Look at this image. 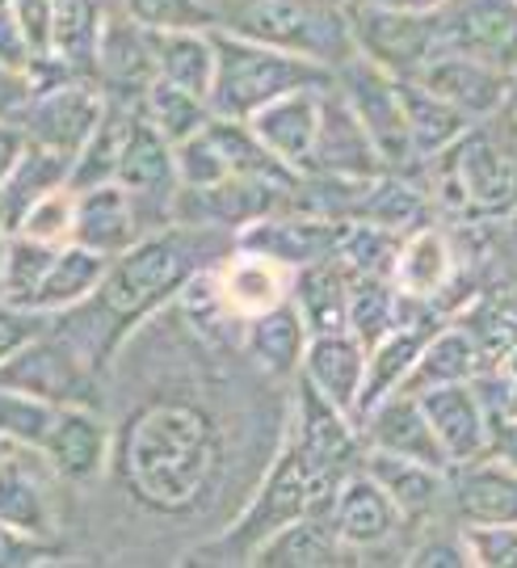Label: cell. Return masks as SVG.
<instances>
[{"label": "cell", "mask_w": 517, "mask_h": 568, "mask_svg": "<svg viewBox=\"0 0 517 568\" xmlns=\"http://www.w3.org/2000/svg\"><path fill=\"white\" fill-rule=\"evenodd\" d=\"M122 480L140 506L190 514L220 480L223 438L215 417L194 400L143 405L122 429Z\"/></svg>", "instance_id": "6da1fadb"}, {"label": "cell", "mask_w": 517, "mask_h": 568, "mask_svg": "<svg viewBox=\"0 0 517 568\" xmlns=\"http://www.w3.org/2000/svg\"><path fill=\"white\" fill-rule=\"evenodd\" d=\"M194 274H199V244L190 241V232L164 227L110 257V270L89 304L105 321L110 342H119V333H126L148 312H156L164 300L181 295V286Z\"/></svg>", "instance_id": "7a4b0ae2"}, {"label": "cell", "mask_w": 517, "mask_h": 568, "mask_svg": "<svg viewBox=\"0 0 517 568\" xmlns=\"http://www.w3.org/2000/svg\"><path fill=\"white\" fill-rule=\"evenodd\" d=\"M215 89H211V110L220 119L249 122L257 110L278 102L298 89H333V72L312 55H298L286 47L244 39L215 26Z\"/></svg>", "instance_id": "3957f363"}, {"label": "cell", "mask_w": 517, "mask_h": 568, "mask_svg": "<svg viewBox=\"0 0 517 568\" xmlns=\"http://www.w3.org/2000/svg\"><path fill=\"white\" fill-rule=\"evenodd\" d=\"M345 476H349V471L324 467L316 455H307V450L291 438L286 450L274 459V467L265 471L253 506L240 514L236 527L227 530L211 551L223 556V565H232V560L249 565V556H253L274 530L291 527L298 518H312V514H328V509H333V493H337V485Z\"/></svg>", "instance_id": "277c9868"}, {"label": "cell", "mask_w": 517, "mask_h": 568, "mask_svg": "<svg viewBox=\"0 0 517 568\" xmlns=\"http://www.w3.org/2000/svg\"><path fill=\"white\" fill-rule=\"evenodd\" d=\"M434 161L442 203L458 215H509L517 206V152L497 131L472 122Z\"/></svg>", "instance_id": "5b68a950"}, {"label": "cell", "mask_w": 517, "mask_h": 568, "mask_svg": "<svg viewBox=\"0 0 517 568\" xmlns=\"http://www.w3.org/2000/svg\"><path fill=\"white\" fill-rule=\"evenodd\" d=\"M220 21L232 34L286 47L320 63L354 55L349 26L324 0H236Z\"/></svg>", "instance_id": "8992f818"}, {"label": "cell", "mask_w": 517, "mask_h": 568, "mask_svg": "<svg viewBox=\"0 0 517 568\" xmlns=\"http://www.w3.org/2000/svg\"><path fill=\"white\" fill-rule=\"evenodd\" d=\"M345 26L354 55L392 72L399 81H417L420 68L438 55V21L434 13H399L375 0H349Z\"/></svg>", "instance_id": "52a82bcc"}, {"label": "cell", "mask_w": 517, "mask_h": 568, "mask_svg": "<svg viewBox=\"0 0 517 568\" xmlns=\"http://www.w3.org/2000/svg\"><path fill=\"white\" fill-rule=\"evenodd\" d=\"M101 110H105V93L98 89V81L72 77V81L55 84V89L30 93V102L21 105L18 114V126L30 143L63 152V156L77 161V152L98 126Z\"/></svg>", "instance_id": "ba28073f"}, {"label": "cell", "mask_w": 517, "mask_h": 568, "mask_svg": "<svg viewBox=\"0 0 517 568\" xmlns=\"http://www.w3.org/2000/svg\"><path fill=\"white\" fill-rule=\"evenodd\" d=\"M345 102L358 114L366 126V135L375 140L378 156L387 169H404L408 161H417L413 152V131H408V114H404V98H399V81L392 72L375 68L362 55H349L345 68Z\"/></svg>", "instance_id": "9c48e42d"}, {"label": "cell", "mask_w": 517, "mask_h": 568, "mask_svg": "<svg viewBox=\"0 0 517 568\" xmlns=\"http://www.w3.org/2000/svg\"><path fill=\"white\" fill-rule=\"evenodd\" d=\"M438 51H463L500 72H517V0H446L438 13Z\"/></svg>", "instance_id": "30bf717a"}, {"label": "cell", "mask_w": 517, "mask_h": 568, "mask_svg": "<svg viewBox=\"0 0 517 568\" xmlns=\"http://www.w3.org/2000/svg\"><path fill=\"white\" fill-rule=\"evenodd\" d=\"M0 387H18L51 405H89V375L80 366V354L47 342L42 333L0 363Z\"/></svg>", "instance_id": "8fae6325"}, {"label": "cell", "mask_w": 517, "mask_h": 568, "mask_svg": "<svg viewBox=\"0 0 517 568\" xmlns=\"http://www.w3.org/2000/svg\"><path fill=\"white\" fill-rule=\"evenodd\" d=\"M324 98H328V89H298L249 119V131L257 135L261 148L298 178L312 173V152H316L320 122H324Z\"/></svg>", "instance_id": "7c38bea8"}, {"label": "cell", "mask_w": 517, "mask_h": 568, "mask_svg": "<svg viewBox=\"0 0 517 568\" xmlns=\"http://www.w3.org/2000/svg\"><path fill=\"white\" fill-rule=\"evenodd\" d=\"M114 182L140 203L143 215H164V211L178 206V194H181L178 148L164 140L143 114L131 126V140H126V152H122Z\"/></svg>", "instance_id": "4fadbf2b"}, {"label": "cell", "mask_w": 517, "mask_h": 568, "mask_svg": "<svg viewBox=\"0 0 517 568\" xmlns=\"http://www.w3.org/2000/svg\"><path fill=\"white\" fill-rule=\"evenodd\" d=\"M420 408L429 417V426L438 434L442 450L450 467L472 464V459H484L488 455V443H493V417H488V405L476 392V384H442V387H425L417 392Z\"/></svg>", "instance_id": "5bb4252c"}, {"label": "cell", "mask_w": 517, "mask_h": 568, "mask_svg": "<svg viewBox=\"0 0 517 568\" xmlns=\"http://www.w3.org/2000/svg\"><path fill=\"white\" fill-rule=\"evenodd\" d=\"M358 426L371 450H387V455H404V459H420V464L450 471V459L420 408L417 392H392L387 400L362 413Z\"/></svg>", "instance_id": "9a60e30c"}, {"label": "cell", "mask_w": 517, "mask_h": 568, "mask_svg": "<svg viewBox=\"0 0 517 568\" xmlns=\"http://www.w3.org/2000/svg\"><path fill=\"white\" fill-rule=\"evenodd\" d=\"M55 467L34 447H13L0 459V523L30 539H47L55 527V501L47 476Z\"/></svg>", "instance_id": "2e32d148"}, {"label": "cell", "mask_w": 517, "mask_h": 568, "mask_svg": "<svg viewBox=\"0 0 517 568\" xmlns=\"http://www.w3.org/2000/svg\"><path fill=\"white\" fill-rule=\"evenodd\" d=\"M417 81L429 84L450 105H458L472 122L497 119L505 110V98H509V72H500L484 60H472L463 51H438L420 68Z\"/></svg>", "instance_id": "e0dca14e"}, {"label": "cell", "mask_w": 517, "mask_h": 568, "mask_svg": "<svg viewBox=\"0 0 517 568\" xmlns=\"http://www.w3.org/2000/svg\"><path fill=\"white\" fill-rule=\"evenodd\" d=\"M333 89L324 98V122H320L316 152H312V173H320V178H354V182L383 178L387 164L378 156L375 140L366 135L358 114L349 110L345 93H333Z\"/></svg>", "instance_id": "ac0fdd59"}, {"label": "cell", "mask_w": 517, "mask_h": 568, "mask_svg": "<svg viewBox=\"0 0 517 568\" xmlns=\"http://www.w3.org/2000/svg\"><path fill=\"white\" fill-rule=\"evenodd\" d=\"M337 236L341 220H320V215L295 211V215H265L257 224H249L240 244L286 270H303V265L328 262L337 253Z\"/></svg>", "instance_id": "d6986e66"}, {"label": "cell", "mask_w": 517, "mask_h": 568, "mask_svg": "<svg viewBox=\"0 0 517 568\" xmlns=\"http://www.w3.org/2000/svg\"><path fill=\"white\" fill-rule=\"evenodd\" d=\"M298 375H303V384L316 387L328 405L349 413L358 422V396H362V379H366V345L349 328H341V333H316L307 342Z\"/></svg>", "instance_id": "ffe728a7"}, {"label": "cell", "mask_w": 517, "mask_h": 568, "mask_svg": "<svg viewBox=\"0 0 517 568\" xmlns=\"http://www.w3.org/2000/svg\"><path fill=\"white\" fill-rule=\"evenodd\" d=\"M328 523L341 535V544L349 551H366L387 544L396 527L404 523L399 509L392 506V497L378 488V480L371 471H349L333 493V509H328Z\"/></svg>", "instance_id": "44dd1931"}, {"label": "cell", "mask_w": 517, "mask_h": 568, "mask_svg": "<svg viewBox=\"0 0 517 568\" xmlns=\"http://www.w3.org/2000/svg\"><path fill=\"white\" fill-rule=\"evenodd\" d=\"M140 203L122 190L119 182H101L89 190H77V227H72V241L84 248H98L105 257H119L122 248L148 236L143 232Z\"/></svg>", "instance_id": "7402d4cb"}, {"label": "cell", "mask_w": 517, "mask_h": 568, "mask_svg": "<svg viewBox=\"0 0 517 568\" xmlns=\"http://www.w3.org/2000/svg\"><path fill=\"white\" fill-rule=\"evenodd\" d=\"M93 72L105 81V89H114V98H135L140 102L143 93H148V84L156 81L152 34L114 9L105 18V30H101L98 68Z\"/></svg>", "instance_id": "603a6c76"}, {"label": "cell", "mask_w": 517, "mask_h": 568, "mask_svg": "<svg viewBox=\"0 0 517 568\" xmlns=\"http://www.w3.org/2000/svg\"><path fill=\"white\" fill-rule=\"evenodd\" d=\"M42 455L63 480H98L110 459V429L89 405H63Z\"/></svg>", "instance_id": "cb8c5ba5"}, {"label": "cell", "mask_w": 517, "mask_h": 568, "mask_svg": "<svg viewBox=\"0 0 517 568\" xmlns=\"http://www.w3.org/2000/svg\"><path fill=\"white\" fill-rule=\"evenodd\" d=\"M450 497H455L463 527L517 523V467L500 464L497 455L450 467Z\"/></svg>", "instance_id": "d4e9b609"}, {"label": "cell", "mask_w": 517, "mask_h": 568, "mask_svg": "<svg viewBox=\"0 0 517 568\" xmlns=\"http://www.w3.org/2000/svg\"><path fill=\"white\" fill-rule=\"evenodd\" d=\"M488 366H493V358L467 333V325H438L425 337L417 366H413L408 384L399 387V392H425V387L442 384H476Z\"/></svg>", "instance_id": "484cf974"}, {"label": "cell", "mask_w": 517, "mask_h": 568, "mask_svg": "<svg viewBox=\"0 0 517 568\" xmlns=\"http://www.w3.org/2000/svg\"><path fill=\"white\" fill-rule=\"evenodd\" d=\"M215 283H220V295H223V304H227V312H232L236 321H249V316L270 312V307H278L291 300L295 270H286V265L270 262V257H261L253 248H244V253H236V257L215 274Z\"/></svg>", "instance_id": "4316f807"}, {"label": "cell", "mask_w": 517, "mask_h": 568, "mask_svg": "<svg viewBox=\"0 0 517 568\" xmlns=\"http://www.w3.org/2000/svg\"><path fill=\"white\" fill-rule=\"evenodd\" d=\"M349 560H354V551L341 544V535L333 530L328 514H312V518H298L291 527L274 530L249 556V565L261 568H328L349 565Z\"/></svg>", "instance_id": "83f0119b"}, {"label": "cell", "mask_w": 517, "mask_h": 568, "mask_svg": "<svg viewBox=\"0 0 517 568\" xmlns=\"http://www.w3.org/2000/svg\"><path fill=\"white\" fill-rule=\"evenodd\" d=\"M362 471L375 476L378 488L399 509V518H429L434 506L450 493V471L420 464V459H404V455H387V450H371L362 459Z\"/></svg>", "instance_id": "f1b7e54d"}, {"label": "cell", "mask_w": 517, "mask_h": 568, "mask_svg": "<svg viewBox=\"0 0 517 568\" xmlns=\"http://www.w3.org/2000/svg\"><path fill=\"white\" fill-rule=\"evenodd\" d=\"M135 119H140V102L135 98H110L105 93V110H101L98 126H93V135L84 140V148H80L77 161H72V182H68L72 190L114 182Z\"/></svg>", "instance_id": "f546056e"}, {"label": "cell", "mask_w": 517, "mask_h": 568, "mask_svg": "<svg viewBox=\"0 0 517 568\" xmlns=\"http://www.w3.org/2000/svg\"><path fill=\"white\" fill-rule=\"evenodd\" d=\"M68 182H72V156L26 140L18 169H13V178L4 182V194H0V224H4V232L13 236L21 227V220L30 215V206Z\"/></svg>", "instance_id": "4dcf8cb0"}, {"label": "cell", "mask_w": 517, "mask_h": 568, "mask_svg": "<svg viewBox=\"0 0 517 568\" xmlns=\"http://www.w3.org/2000/svg\"><path fill=\"white\" fill-rule=\"evenodd\" d=\"M349 270L328 257V262L303 265L295 270V283H291V304L298 307L307 333H341L345 328V312H349Z\"/></svg>", "instance_id": "1f68e13d"}, {"label": "cell", "mask_w": 517, "mask_h": 568, "mask_svg": "<svg viewBox=\"0 0 517 568\" xmlns=\"http://www.w3.org/2000/svg\"><path fill=\"white\" fill-rule=\"evenodd\" d=\"M244 342H249V354L257 358V366H265L270 375H295L303 366L312 333L303 325L298 307L286 300V304L270 307V312L249 316L244 321Z\"/></svg>", "instance_id": "d6a6232c"}, {"label": "cell", "mask_w": 517, "mask_h": 568, "mask_svg": "<svg viewBox=\"0 0 517 568\" xmlns=\"http://www.w3.org/2000/svg\"><path fill=\"white\" fill-rule=\"evenodd\" d=\"M105 270H110V257L98 253V248H84V244H77V241L60 244L55 265L47 270V283H42L39 300H34V312L51 316V312L84 307L98 295Z\"/></svg>", "instance_id": "836d02e7"}, {"label": "cell", "mask_w": 517, "mask_h": 568, "mask_svg": "<svg viewBox=\"0 0 517 568\" xmlns=\"http://www.w3.org/2000/svg\"><path fill=\"white\" fill-rule=\"evenodd\" d=\"M438 328V325H434ZM429 325H396L383 342H375L366 349V379H362V396H358V417L366 408H375L378 400H387L392 392L408 384L413 366L420 358V345L434 333Z\"/></svg>", "instance_id": "e575fe53"}, {"label": "cell", "mask_w": 517, "mask_h": 568, "mask_svg": "<svg viewBox=\"0 0 517 568\" xmlns=\"http://www.w3.org/2000/svg\"><path fill=\"white\" fill-rule=\"evenodd\" d=\"M392 278L404 295H417V300H434L442 295L450 278H455V248L442 236L438 227H417L399 241L396 265H392Z\"/></svg>", "instance_id": "d590c367"}, {"label": "cell", "mask_w": 517, "mask_h": 568, "mask_svg": "<svg viewBox=\"0 0 517 568\" xmlns=\"http://www.w3.org/2000/svg\"><path fill=\"white\" fill-rule=\"evenodd\" d=\"M152 51H156V81L190 89V93L211 102V89H215V39H211V30L152 34Z\"/></svg>", "instance_id": "8d00e7d4"}, {"label": "cell", "mask_w": 517, "mask_h": 568, "mask_svg": "<svg viewBox=\"0 0 517 568\" xmlns=\"http://www.w3.org/2000/svg\"><path fill=\"white\" fill-rule=\"evenodd\" d=\"M399 98H404V114H408V131H413V152L425 156V161H434L438 152H446L472 126V119L458 105L446 102V98H438L429 84L399 81Z\"/></svg>", "instance_id": "74e56055"}, {"label": "cell", "mask_w": 517, "mask_h": 568, "mask_svg": "<svg viewBox=\"0 0 517 568\" xmlns=\"http://www.w3.org/2000/svg\"><path fill=\"white\" fill-rule=\"evenodd\" d=\"M51 51L80 77H93L98 68L101 30H105V4L101 0H51Z\"/></svg>", "instance_id": "f35d334b"}, {"label": "cell", "mask_w": 517, "mask_h": 568, "mask_svg": "<svg viewBox=\"0 0 517 568\" xmlns=\"http://www.w3.org/2000/svg\"><path fill=\"white\" fill-rule=\"evenodd\" d=\"M399 321V286L392 274H354L349 278V312L345 328L358 337L366 349L383 342Z\"/></svg>", "instance_id": "ab89813d"}, {"label": "cell", "mask_w": 517, "mask_h": 568, "mask_svg": "<svg viewBox=\"0 0 517 568\" xmlns=\"http://www.w3.org/2000/svg\"><path fill=\"white\" fill-rule=\"evenodd\" d=\"M55 253H60V244L26 236V232H13V236H9V253H4L0 304L34 312V300H39L42 283H47V270L55 265Z\"/></svg>", "instance_id": "60d3db41"}, {"label": "cell", "mask_w": 517, "mask_h": 568, "mask_svg": "<svg viewBox=\"0 0 517 568\" xmlns=\"http://www.w3.org/2000/svg\"><path fill=\"white\" fill-rule=\"evenodd\" d=\"M140 114L152 122L173 148L185 143L190 135H199L202 126L215 119V110H211L206 98L190 93V89H178V84H169V81L148 84V93L140 98Z\"/></svg>", "instance_id": "b9f144b4"}, {"label": "cell", "mask_w": 517, "mask_h": 568, "mask_svg": "<svg viewBox=\"0 0 517 568\" xmlns=\"http://www.w3.org/2000/svg\"><path fill=\"white\" fill-rule=\"evenodd\" d=\"M60 408L63 405L39 400V396L18 392V387H0V438L13 443V447L42 450L47 438H51V429H55Z\"/></svg>", "instance_id": "7bdbcfd3"}, {"label": "cell", "mask_w": 517, "mask_h": 568, "mask_svg": "<svg viewBox=\"0 0 517 568\" xmlns=\"http://www.w3.org/2000/svg\"><path fill=\"white\" fill-rule=\"evenodd\" d=\"M114 9L143 26L148 34L169 30H215L220 9L211 0H114Z\"/></svg>", "instance_id": "ee69618b"}, {"label": "cell", "mask_w": 517, "mask_h": 568, "mask_svg": "<svg viewBox=\"0 0 517 568\" xmlns=\"http://www.w3.org/2000/svg\"><path fill=\"white\" fill-rule=\"evenodd\" d=\"M72 227H77V190L60 185V190H51L47 199H39V203L30 206V215L21 220L18 232L51 244H68L72 241Z\"/></svg>", "instance_id": "f6af8a7d"}, {"label": "cell", "mask_w": 517, "mask_h": 568, "mask_svg": "<svg viewBox=\"0 0 517 568\" xmlns=\"http://www.w3.org/2000/svg\"><path fill=\"white\" fill-rule=\"evenodd\" d=\"M458 535L476 568H517V523H472Z\"/></svg>", "instance_id": "bcb514c9"}, {"label": "cell", "mask_w": 517, "mask_h": 568, "mask_svg": "<svg viewBox=\"0 0 517 568\" xmlns=\"http://www.w3.org/2000/svg\"><path fill=\"white\" fill-rule=\"evenodd\" d=\"M13 4V13H18L21 30H26V39H30V51H34V60L39 55H55L51 51V0H9Z\"/></svg>", "instance_id": "7dc6e473"}, {"label": "cell", "mask_w": 517, "mask_h": 568, "mask_svg": "<svg viewBox=\"0 0 517 568\" xmlns=\"http://www.w3.org/2000/svg\"><path fill=\"white\" fill-rule=\"evenodd\" d=\"M0 63H9V68H18V72H26V68L34 63L30 39H26V30H21V21L9 0H0Z\"/></svg>", "instance_id": "c3c4849f"}, {"label": "cell", "mask_w": 517, "mask_h": 568, "mask_svg": "<svg viewBox=\"0 0 517 568\" xmlns=\"http://www.w3.org/2000/svg\"><path fill=\"white\" fill-rule=\"evenodd\" d=\"M42 312H26V307H9L0 304V363L21 349V345L30 342V337H39L42 333Z\"/></svg>", "instance_id": "681fc988"}, {"label": "cell", "mask_w": 517, "mask_h": 568, "mask_svg": "<svg viewBox=\"0 0 517 568\" xmlns=\"http://www.w3.org/2000/svg\"><path fill=\"white\" fill-rule=\"evenodd\" d=\"M408 565H420V568H467V548H463V535L455 539H429V544H420L413 551V560Z\"/></svg>", "instance_id": "f907efd6"}, {"label": "cell", "mask_w": 517, "mask_h": 568, "mask_svg": "<svg viewBox=\"0 0 517 568\" xmlns=\"http://www.w3.org/2000/svg\"><path fill=\"white\" fill-rule=\"evenodd\" d=\"M42 556H47V539H30V535H21V530L0 523V568L34 565Z\"/></svg>", "instance_id": "816d5d0a"}, {"label": "cell", "mask_w": 517, "mask_h": 568, "mask_svg": "<svg viewBox=\"0 0 517 568\" xmlns=\"http://www.w3.org/2000/svg\"><path fill=\"white\" fill-rule=\"evenodd\" d=\"M30 93H34L30 77L18 72V68H9V63H0V122H18L21 105L30 102Z\"/></svg>", "instance_id": "f5cc1de1"}, {"label": "cell", "mask_w": 517, "mask_h": 568, "mask_svg": "<svg viewBox=\"0 0 517 568\" xmlns=\"http://www.w3.org/2000/svg\"><path fill=\"white\" fill-rule=\"evenodd\" d=\"M488 455H497L500 464L517 467V405L493 413V443H488Z\"/></svg>", "instance_id": "db71d44e"}, {"label": "cell", "mask_w": 517, "mask_h": 568, "mask_svg": "<svg viewBox=\"0 0 517 568\" xmlns=\"http://www.w3.org/2000/svg\"><path fill=\"white\" fill-rule=\"evenodd\" d=\"M21 152H26V135H21L18 122H0V194H4V182L13 178Z\"/></svg>", "instance_id": "11a10c76"}, {"label": "cell", "mask_w": 517, "mask_h": 568, "mask_svg": "<svg viewBox=\"0 0 517 568\" xmlns=\"http://www.w3.org/2000/svg\"><path fill=\"white\" fill-rule=\"evenodd\" d=\"M383 9H399V13H438L446 0H375Z\"/></svg>", "instance_id": "9f6ffc18"}, {"label": "cell", "mask_w": 517, "mask_h": 568, "mask_svg": "<svg viewBox=\"0 0 517 568\" xmlns=\"http://www.w3.org/2000/svg\"><path fill=\"white\" fill-rule=\"evenodd\" d=\"M497 371L505 375V379H509V384H517V342L509 345V349H505V354L497 358Z\"/></svg>", "instance_id": "6f0895ef"}, {"label": "cell", "mask_w": 517, "mask_h": 568, "mask_svg": "<svg viewBox=\"0 0 517 568\" xmlns=\"http://www.w3.org/2000/svg\"><path fill=\"white\" fill-rule=\"evenodd\" d=\"M505 114H509V119H517V72L509 77V98H505Z\"/></svg>", "instance_id": "680465c9"}, {"label": "cell", "mask_w": 517, "mask_h": 568, "mask_svg": "<svg viewBox=\"0 0 517 568\" xmlns=\"http://www.w3.org/2000/svg\"><path fill=\"white\" fill-rule=\"evenodd\" d=\"M4 253H9V232L0 224V278H4Z\"/></svg>", "instance_id": "91938a15"}, {"label": "cell", "mask_w": 517, "mask_h": 568, "mask_svg": "<svg viewBox=\"0 0 517 568\" xmlns=\"http://www.w3.org/2000/svg\"><path fill=\"white\" fill-rule=\"evenodd\" d=\"M9 450H13V443H4V438H0V459H4V455H9Z\"/></svg>", "instance_id": "94428289"}, {"label": "cell", "mask_w": 517, "mask_h": 568, "mask_svg": "<svg viewBox=\"0 0 517 568\" xmlns=\"http://www.w3.org/2000/svg\"><path fill=\"white\" fill-rule=\"evenodd\" d=\"M514 316H517V307H514Z\"/></svg>", "instance_id": "6125c7cd"}]
</instances>
